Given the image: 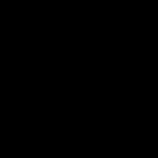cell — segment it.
Segmentation results:
<instances>
[]
</instances>
